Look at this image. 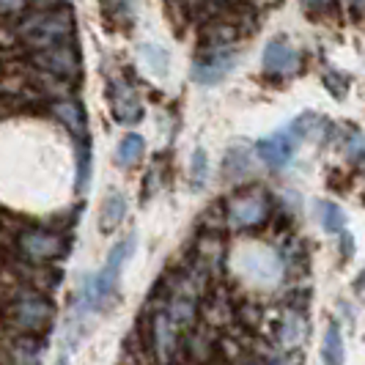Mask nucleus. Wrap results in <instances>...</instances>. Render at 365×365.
<instances>
[{
	"mask_svg": "<svg viewBox=\"0 0 365 365\" xmlns=\"http://www.w3.org/2000/svg\"><path fill=\"white\" fill-rule=\"evenodd\" d=\"M138 245V237L129 234L127 239H121L113 250H110L105 267L96 274H88L86 283H83V297H80V313L88 311H102L108 302L115 299V289H118V277H121V269L129 261L132 250Z\"/></svg>",
	"mask_w": 365,
	"mask_h": 365,
	"instance_id": "1",
	"label": "nucleus"
},
{
	"mask_svg": "<svg viewBox=\"0 0 365 365\" xmlns=\"http://www.w3.org/2000/svg\"><path fill=\"white\" fill-rule=\"evenodd\" d=\"M53 302L38 292H22L11 299L9 305V322L17 329L28 332V335H36V332H44V329L53 324Z\"/></svg>",
	"mask_w": 365,
	"mask_h": 365,
	"instance_id": "2",
	"label": "nucleus"
},
{
	"mask_svg": "<svg viewBox=\"0 0 365 365\" xmlns=\"http://www.w3.org/2000/svg\"><path fill=\"white\" fill-rule=\"evenodd\" d=\"M72 28L74 22L69 11H41L22 25V38L38 50H44L53 44H63L72 36Z\"/></svg>",
	"mask_w": 365,
	"mask_h": 365,
	"instance_id": "3",
	"label": "nucleus"
},
{
	"mask_svg": "<svg viewBox=\"0 0 365 365\" xmlns=\"http://www.w3.org/2000/svg\"><path fill=\"white\" fill-rule=\"evenodd\" d=\"M17 245L22 258L34 261L38 267H47L53 261L66 258L69 247H72V239L66 234H53V231H25Z\"/></svg>",
	"mask_w": 365,
	"mask_h": 365,
	"instance_id": "4",
	"label": "nucleus"
},
{
	"mask_svg": "<svg viewBox=\"0 0 365 365\" xmlns=\"http://www.w3.org/2000/svg\"><path fill=\"white\" fill-rule=\"evenodd\" d=\"M272 215V203L269 195L253 190V192H239L228 201V225L234 231H245V228H258L264 225L267 217Z\"/></svg>",
	"mask_w": 365,
	"mask_h": 365,
	"instance_id": "5",
	"label": "nucleus"
},
{
	"mask_svg": "<svg viewBox=\"0 0 365 365\" xmlns=\"http://www.w3.org/2000/svg\"><path fill=\"white\" fill-rule=\"evenodd\" d=\"M108 102L113 118L118 124H124V127H132V124H138L143 118V102L135 93V88L129 83H124V80H110Z\"/></svg>",
	"mask_w": 365,
	"mask_h": 365,
	"instance_id": "6",
	"label": "nucleus"
},
{
	"mask_svg": "<svg viewBox=\"0 0 365 365\" xmlns=\"http://www.w3.org/2000/svg\"><path fill=\"white\" fill-rule=\"evenodd\" d=\"M239 63V55L231 50H215L212 55H206L201 61L192 63V80L198 86H215L225 74H231V69Z\"/></svg>",
	"mask_w": 365,
	"mask_h": 365,
	"instance_id": "7",
	"label": "nucleus"
},
{
	"mask_svg": "<svg viewBox=\"0 0 365 365\" xmlns=\"http://www.w3.org/2000/svg\"><path fill=\"white\" fill-rule=\"evenodd\" d=\"M302 58L294 50V44L289 38H272L264 50V69L277 77H289L299 69Z\"/></svg>",
	"mask_w": 365,
	"mask_h": 365,
	"instance_id": "8",
	"label": "nucleus"
},
{
	"mask_svg": "<svg viewBox=\"0 0 365 365\" xmlns=\"http://www.w3.org/2000/svg\"><path fill=\"white\" fill-rule=\"evenodd\" d=\"M36 66H41L44 72L55 74V77H74L80 72V61L69 44H53V47H44L36 55Z\"/></svg>",
	"mask_w": 365,
	"mask_h": 365,
	"instance_id": "9",
	"label": "nucleus"
},
{
	"mask_svg": "<svg viewBox=\"0 0 365 365\" xmlns=\"http://www.w3.org/2000/svg\"><path fill=\"white\" fill-rule=\"evenodd\" d=\"M294 148H297V143H294L286 132H274L269 138L258 140L256 154L258 160L264 165H269V168H286V165L292 163Z\"/></svg>",
	"mask_w": 365,
	"mask_h": 365,
	"instance_id": "10",
	"label": "nucleus"
},
{
	"mask_svg": "<svg viewBox=\"0 0 365 365\" xmlns=\"http://www.w3.org/2000/svg\"><path fill=\"white\" fill-rule=\"evenodd\" d=\"M151 341H154V349H157V360L163 365L170 363L173 360V351H176V322L168 313H157L154 316Z\"/></svg>",
	"mask_w": 365,
	"mask_h": 365,
	"instance_id": "11",
	"label": "nucleus"
},
{
	"mask_svg": "<svg viewBox=\"0 0 365 365\" xmlns=\"http://www.w3.org/2000/svg\"><path fill=\"white\" fill-rule=\"evenodd\" d=\"M127 217V198L121 190H110L102 201V212H99V231L102 234H113Z\"/></svg>",
	"mask_w": 365,
	"mask_h": 365,
	"instance_id": "12",
	"label": "nucleus"
},
{
	"mask_svg": "<svg viewBox=\"0 0 365 365\" xmlns=\"http://www.w3.org/2000/svg\"><path fill=\"white\" fill-rule=\"evenodd\" d=\"M143 154H146V140L140 135H127L115 146V165L118 168H135L143 160Z\"/></svg>",
	"mask_w": 365,
	"mask_h": 365,
	"instance_id": "13",
	"label": "nucleus"
},
{
	"mask_svg": "<svg viewBox=\"0 0 365 365\" xmlns=\"http://www.w3.org/2000/svg\"><path fill=\"white\" fill-rule=\"evenodd\" d=\"M322 360L324 365H344V335L335 322H329L322 341Z\"/></svg>",
	"mask_w": 365,
	"mask_h": 365,
	"instance_id": "14",
	"label": "nucleus"
},
{
	"mask_svg": "<svg viewBox=\"0 0 365 365\" xmlns=\"http://www.w3.org/2000/svg\"><path fill=\"white\" fill-rule=\"evenodd\" d=\"M316 209H319V222L327 234H341L344 225H346V217L341 212V206L332 201H316Z\"/></svg>",
	"mask_w": 365,
	"mask_h": 365,
	"instance_id": "15",
	"label": "nucleus"
},
{
	"mask_svg": "<svg viewBox=\"0 0 365 365\" xmlns=\"http://www.w3.org/2000/svg\"><path fill=\"white\" fill-rule=\"evenodd\" d=\"M53 113L66 124V127L72 129L74 135L83 129V121H86V113H83V108L77 105V102H72V99H61V102H55L53 105Z\"/></svg>",
	"mask_w": 365,
	"mask_h": 365,
	"instance_id": "16",
	"label": "nucleus"
},
{
	"mask_svg": "<svg viewBox=\"0 0 365 365\" xmlns=\"http://www.w3.org/2000/svg\"><path fill=\"white\" fill-rule=\"evenodd\" d=\"M140 58H143V63H146V69L151 74H157V77H165V74H168L170 58H168V53H165L163 47H157V44H143V47H140Z\"/></svg>",
	"mask_w": 365,
	"mask_h": 365,
	"instance_id": "17",
	"label": "nucleus"
},
{
	"mask_svg": "<svg viewBox=\"0 0 365 365\" xmlns=\"http://www.w3.org/2000/svg\"><path fill=\"white\" fill-rule=\"evenodd\" d=\"M91 184V143L88 140H80L77 148V192H86Z\"/></svg>",
	"mask_w": 365,
	"mask_h": 365,
	"instance_id": "18",
	"label": "nucleus"
},
{
	"mask_svg": "<svg viewBox=\"0 0 365 365\" xmlns=\"http://www.w3.org/2000/svg\"><path fill=\"white\" fill-rule=\"evenodd\" d=\"M192 168H190V173H192V184L195 187H203L206 182V173H209V163H206V151L203 148H195V154H192Z\"/></svg>",
	"mask_w": 365,
	"mask_h": 365,
	"instance_id": "19",
	"label": "nucleus"
},
{
	"mask_svg": "<svg viewBox=\"0 0 365 365\" xmlns=\"http://www.w3.org/2000/svg\"><path fill=\"white\" fill-rule=\"evenodd\" d=\"M341 250H344V256H351V247H354V242H351V237H349V231H341Z\"/></svg>",
	"mask_w": 365,
	"mask_h": 365,
	"instance_id": "20",
	"label": "nucleus"
},
{
	"mask_svg": "<svg viewBox=\"0 0 365 365\" xmlns=\"http://www.w3.org/2000/svg\"><path fill=\"white\" fill-rule=\"evenodd\" d=\"M25 0H0V11H17Z\"/></svg>",
	"mask_w": 365,
	"mask_h": 365,
	"instance_id": "21",
	"label": "nucleus"
},
{
	"mask_svg": "<svg viewBox=\"0 0 365 365\" xmlns=\"http://www.w3.org/2000/svg\"><path fill=\"white\" fill-rule=\"evenodd\" d=\"M69 357H72V346H63V351L58 354L55 365H69Z\"/></svg>",
	"mask_w": 365,
	"mask_h": 365,
	"instance_id": "22",
	"label": "nucleus"
},
{
	"mask_svg": "<svg viewBox=\"0 0 365 365\" xmlns=\"http://www.w3.org/2000/svg\"><path fill=\"white\" fill-rule=\"evenodd\" d=\"M308 6H319V3H327V0H305Z\"/></svg>",
	"mask_w": 365,
	"mask_h": 365,
	"instance_id": "23",
	"label": "nucleus"
},
{
	"mask_svg": "<svg viewBox=\"0 0 365 365\" xmlns=\"http://www.w3.org/2000/svg\"><path fill=\"white\" fill-rule=\"evenodd\" d=\"M360 3H363V0H354V6H357V9H360Z\"/></svg>",
	"mask_w": 365,
	"mask_h": 365,
	"instance_id": "24",
	"label": "nucleus"
}]
</instances>
